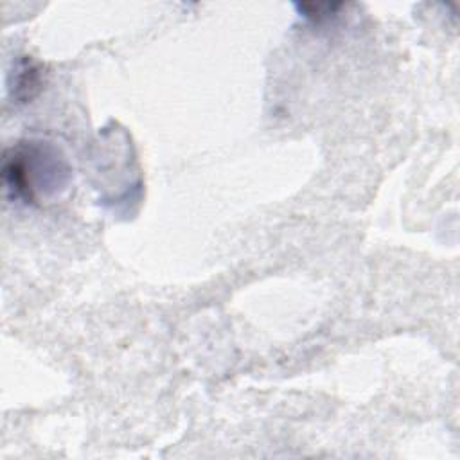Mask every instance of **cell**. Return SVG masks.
<instances>
[{
  "instance_id": "1",
  "label": "cell",
  "mask_w": 460,
  "mask_h": 460,
  "mask_svg": "<svg viewBox=\"0 0 460 460\" xmlns=\"http://www.w3.org/2000/svg\"><path fill=\"white\" fill-rule=\"evenodd\" d=\"M66 169L56 151L41 142H20L4 153L5 194L14 201L34 203L38 194L63 185Z\"/></svg>"
},
{
  "instance_id": "2",
  "label": "cell",
  "mask_w": 460,
  "mask_h": 460,
  "mask_svg": "<svg viewBox=\"0 0 460 460\" xmlns=\"http://www.w3.org/2000/svg\"><path fill=\"white\" fill-rule=\"evenodd\" d=\"M41 84V70L38 65H34L31 59L23 58L18 61L13 72V83L9 84L11 93L16 101L25 102L32 99Z\"/></svg>"
}]
</instances>
